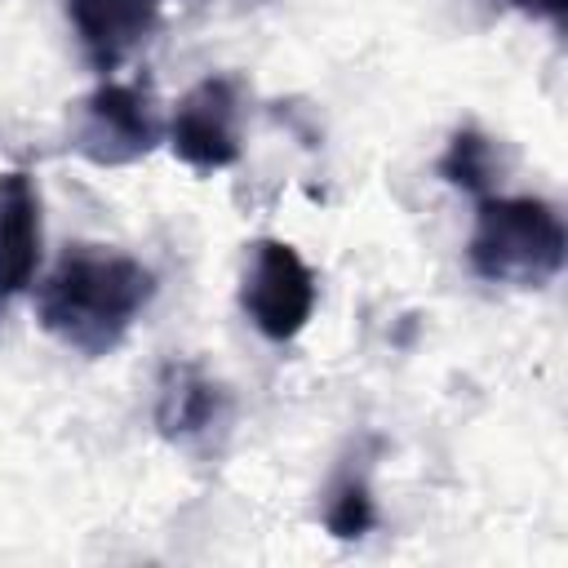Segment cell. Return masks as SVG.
<instances>
[{
	"label": "cell",
	"mask_w": 568,
	"mask_h": 568,
	"mask_svg": "<svg viewBox=\"0 0 568 568\" xmlns=\"http://www.w3.org/2000/svg\"><path fill=\"white\" fill-rule=\"evenodd\" d=\"M67 22L93 71L124 67L160 27V0H67Z\"/></svg>",
	"instance_id": "8992f818"
},
{
	"label": "cell",
	"mask_w": 568,
	"mask_h": 568,
	"mask_svg": "<svg viewBox=\"0 0 568 568\" xmlns=\"http://www.w3.org/2000/svg\"><path fill=\"white\" fill-rule=\"evenodd\" d=\"M40 266V191L31 173H0V302L22 293Z\"/></svg>",
	"instance_id": "52a82bcc"
},
{
	"label": "cell",
	"mask_w": 568,
	"mask_h": 568,
	"mask_svg": "<svg viewBox=\"0 0 568 568\" xmlns=\"http://www.w3.org/2000/svg\"><path fill=\"white\" fill-rule=\"evenodd\" d=\"M439 178L484 200L493 191V182H497V146H493V138L479 133V129H457L448 138L444 155H439Z\"/></svg>",
	"instance_id": "9c48e42d"
},
{
	"label": "cell",
	"mask_w": 568,
	"mask_h": 568,
	"mask_svg": "<svg viewBox=\"0 0 568 568\" xmlns=\"http://www.w3.org/2000/svg\"><path fill=\"white\" fill-rule=\"evenodd\" d=\"M373 524H377V501H373L368 479L355 475V470L337 475V484H333L328 497H324V528H328L333 537H342V541H355V537H364Z\"/></svg>",
	"instance_id": "30bf717a"
},
{
	"label": "cell",
	"mask_w": 568,
	"mask_h": 568,
	"mask_svg": "<svg viewBox=\"0 0 568 568\" xmlns=\"http://www.w3.org/2000/svg\"><path fill=\"white\" fill-rule=\"evenodd\" d=\"M240 306L266 342H293L315 315V271L288 240L266 235L244 262Z\"/></svg>",
	"instance_id": "277c9868"
},
{
	"label": "cell",
	"mask_w": 568,
	"mask_h": 568,
	"mask_svg": "<svg viewBox=\"0 0 568 568\" xmlns=\"http://www.w3.org/2000/svg\"><path fill=\"white\" fill-rule=\"evenodd\" d=\"M151 297L155 275L138 257L98 244H75L44 275L36 293V320L67 351L98 359L124 342Z\"/></svg>",
	"instance_id": "6da1fadb"
},
{
	"label": "cell",
	"mask_w": 568,
	"mask_h": 568,
	"mask_svg": "<svg viewBox=\"0 0 568 568\" xmlns=\"http://www.w3.org/2000/svg\"><path fill=\"white\" fill-rule=\"evenodd\" d=\"M506 4H515L519 13H532V18H550V22L564 18V0H506Z\"/></svg>",
	"instance_id": "8fae6325"
},
{
	"label": "cell",
	"mask_w": 568,
	"mask_h": 568,
	"mask_svg": "<svg viewBox=\"0 0 568 568\" xmlns=\"http://www.w3.org/2000/svg\"><path fill=\"white\" fill-rule=\"evenodd\" d=\"M169 146L182 164L200 173L231 169L244 155L240 142V89L231 75L200 80L169 120Z\"/></svg>",
	"instance_id": "5b68a950"
},
{
	"label": "cell",
	"mask_w": 568,
	"mask_h": 568,
	"mask_svg": "<svg viewBox=\"0 0 568 568\" xmlns=\"http://www.w3.org/2000/svg\"><path fill=\"white\" fill-rule=\"evenodd\" d=\"M226 417V390L200 368V364H169L160 373V390H155V426L164 439L173 444H191L200 435H209L213 426H222Z\"/></svg>",
	"instance_id": "ba28073f"
},
{
	"label": "cell",
	"mask_w": 568,
	"mask_h": 568,
	"mask_svg": "<svg viewBox=\"0 0 568 568\" xmlns=\"http://www.w3.org/2000/svg\"><path fill=\"white\" fill-rule=\"evenodd\" d=\"M466 257L488 284L541 288L564 271L568 231L559 209L537 195H484Z\"/></svg>",
	"instance_id": "7a4b0ae2"
},
{
	"label": "cell",
	"mask_w": 568,
	"mask_h": 568,
	"mask_svg": "<svg viewBox=\"0 0 568 568\" xmlns=\"http://www.w3.org/2000/svg\"><path fill=\"white\" fill-rule=\"evenodd\" d=\"M164 138V124L151 106V93L142 84H98L84 102H75L71 115V146L98 169H120L138 164L142 155L155 151Z\"/></svg>",
	"instance_id": "3957f363"
}]
</instances>
